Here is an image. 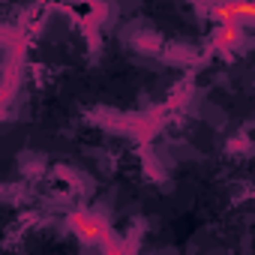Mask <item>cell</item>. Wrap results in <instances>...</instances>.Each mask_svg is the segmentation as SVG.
<instances>
[{
    "label": "cell",
    "instance_id": "6da1fadb",
    "mask_svg": "<svg viewBox=\"0 0 255 255\" xmlns=\"http://www.w3.org/2000/svg\"><path fill=\"white\" fill-rule=\"evenodd\" d=\"M15 165H18L24 174H42V168H45V153H42L39 147H27V150H21V153L15 156Z\"/></svg>",
    "mask_w": 255,
    "mask_h": 255
}]
</instances>
